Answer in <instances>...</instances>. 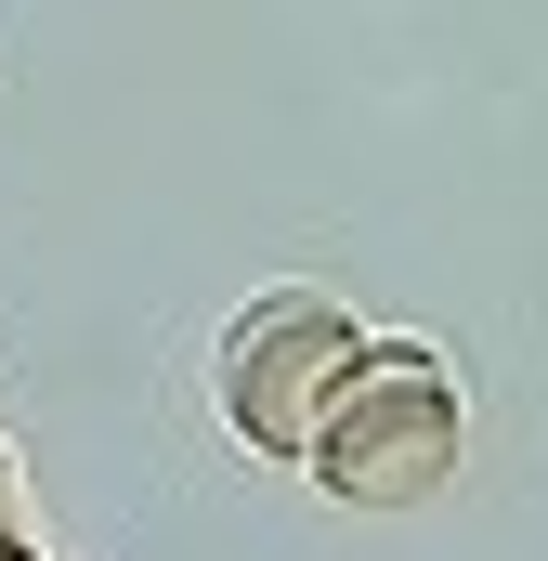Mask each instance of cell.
Here are the masks:
<instances>
[{
    "label": "cell",
    "mask_w": 548,
    "mask_h": 561,
    "mask_svg": "<svg viewBox=\"0 0 548 561\" xmlns=\"http://www.w3.org/2000/svg\"><path fill=\"white\" fill-rule=\"evenodd\" d=\"M366 353V327L327 300V287H262L236 300L222 353H209V392H222V431L249 457H300L313 444V405L340 392V366Z\"/></svg>",
    "instance_id": "7a4b0ae2"
},
{
    "label": "cell",
    "mask_w": 548,
    "mask_h": 561,
    "mask_svg": "<svg viewBox=\"0 0 548 561\" xmlns=\"http://www.w3.org/2000/svg\"><path fill=\"white\" fill-rule=\"evenodd\" d=\"M457 457H470V405H457V366L431 340H366L300 444V470L340 510H431L457 483Z\"/></svg>",
    "instance_id": "6da1fadb"
}]
</instances>
